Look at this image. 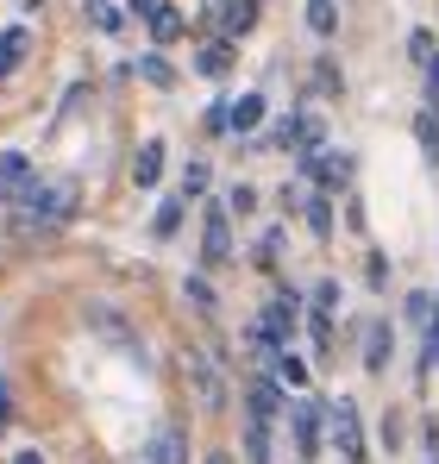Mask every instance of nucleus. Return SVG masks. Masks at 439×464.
<instances>
[{"instance_id": "f257e3e1", "label": "nucleus", "mask_w": 439, "mask_h": 464, "mask_svg": "<svg viewBox=\"0 0 439 464\" xmlns=\"http://www.w3.org/2000/svg\"><path fill=\"white\" fill-rule=\"evenodd\" d=\"M82 214V182L75 176H32V188L13 201V238H51Z\"/></svg>"}, {"instance_id": "f03ea898", "label": "nucleus", "mask_w": 439, "mask_h": 464, "mask_svg": "<svg viewBox=\"0 0 439 464\" xmlns=\"http://www.w3.org/2000/svg\"><path fill=\"white\" fill-rule=\"evenodd\" d=\"M327 440H333V452H339L346 464H370L365 414H358V401H352V395H339V401L327 408Z\"/></svg>"}, {"instance_id": "7ed1b4c3", "label": "nucleus", "mask_w": 439, "mask_h": 464, "mask_svg": "<svg viewBox=\"0 0 439 464\" xmlns=\"http://www.w3.org/2000/svg\"><path fill=\"white\" fill-rule=\"evenodd\" d=\"M264 0H208L201 6V32H226V38H251L258 32Z\"/></svg>"}, {"instance_id": "20e7f679", "label": "nucleus", "mask_w": 439, "mask_h": 464, "mask_svg": "<svg viewBox=\"0 0 439 464\" xmlns=\"http://www.w3.org/2000/svg\"><path fill=\"white\" fill-rule=\"evenodd\" d=\"M289 427H295V459L314 464L320 459V440H327V408L314 395H295L289 401Z\"/></svg>"}, {"instance_id": "39448f33", "label": "nucleus", "mask_w": 439, "mask_h": 464, "mask_svg": "<svg viewBox=\"0 0 439 464\" xmlns=\"http://www.w3.org/2000/svg\"><path fill=\"white\" fill-rule=\"evenodd\" d=\"M232 264V214L226 201H208L201 214V270H226Z\"/></svg>"}, {"instance_id": "423d86ee", "label": "nucleus", "mask_w": 439, "mask_h": 464, "mask_svg": "<svg viewBox=\"0 0 439 464\" xmlns=\"http://www.w3.org/2000/svg\"><path fill=\"white\" fill-rule=\"evenodd\" d=\"M295 163H301V176H314L327 195L352 188V176H358V157H352V151H327V145H320L314 157H295Z\"/></svg>"}, {"instance_id": "0eeeda50", "label": "nucleus", "mask_w": 439, "mask_h": 464, "mask_svg": "<svg viewBox=\"0 0 439 464\" xmlns=\"http://www.w3.org/2000/svg\"><path fill=\"white\" fill-rule=\"evenodd\" d=\"M139 464H189V427L182 420H163L145 446H139Z\"/></svg>"}, {"instance_id": "6e6552de", "label": "nucleus", "mask_w": 439, "mask_h": 464, "mask_svg": "<svg viewBox=\"0 0 439 464\" xmlns=\"http://www.w3.org/2000/svg\"><path fill=\"white\" fill-rule=\"evenodd\" d=\"M245 414H251V420H283V414H289V389L277 383L270 371L251 377V383H245Z\"/></svg>"}, {"instance_id": "1a4fd4ad", "label": "nucleus", "mask_w": 439, "mask_h": 464, "mask_svg": "<svg viewBox=\"0 0 439 464\" xmlns=\"http://www.w3.org/2000/svg\"><path fill=\"white\" fill-rule=\"evenodd\" d=\"M232 63H239V38H226V32H208V44L195 51V70L208 82H226L232 76Z\"/></svg>"}, {"instance_id": "9d476101", "label": "nucleus", "mask_w": 439, "mask_h": 464, "mask_svg": "<svg viewBox=\"0 0 439 464\" xmlns=\"http://www.w3.org/2000/svg\"><path fill=\"white\" fill-rule=\"evenodd\" d=\"M189 383H195V395H201V408H208V414L226 408V383H220V364L208 358V352H189Z\"/></svg>"}, {"instance_id": "9b49d317", "label": "nucleus", "mask_w": 439, "mask_h": 464, "mask_svg": "<svg viewBox=\"0 0 439 464\" xmlns=\"http://www.w3.org/2000/svg\"><path fill=\"white\" fill-rule=\"evenodd\" d=\"M301 314H307V302H301L295 289H277V295H270V308H264V326H270V333H277V339L289 345L295 326H301Z\"/></svg>"}, {"instance_id": "f8f14e48", "label": "nucleus", "mask_w": 439, "mask_h": 464, "mask_svg": "<svg viewBox=\"0 0 439 464\" xmlns=\"http://www.w3.org/2000/svg\"><path fill=\"white\" fill-rule=\"evenodd\" d=\"M145 25H151V44H157V51H163V44H176V38L189 32V19H182V6H176V0H157V6L145 13Z\"/></svg>"}, {"instance_id": "ddd939ff", "label": "nucleus", "mask_w": 439, "mask_h": 464, "mask_svg": "<svg viewBox=\"0 0 439 464\" xmlns=\"http://www.w3.org/2000/svg\"><path fill=\"white\" fill-rule=\"evenodd\" d=\"M389 352H395V326H389V320H370L365 326V371L370 377L389 371Z\"/></svg>"}, {"instance_id": "4468645a", "label": "nucleus", "mask_w": 439, "mask_h": 464, "mask_svg": "<svg viewBox=\"0 0 439 464\" xmlns=\"http://www.w3.org/2000/svg\"><path fill=\"white\" fill-rule=\"evenodd\" d=\"M25 57H32V25H6V32H0V82L19 76Z\"/></svg>"}, {"instance_id": "2eb2a0df", "label": "nucleus", "mask_w": 439, "mask_h": 464, "mask_svg": "<svg viewBox=\"0 0 439 464\" xmlns=\"http://www.w3.org/2000/svg\"><path fill=\"white\" fill-rule=\"evenodd\" d=\"M25 188H32V157L6 151V157H0V201H19Z\"/></svg>"}, {"instance_id": "dca6fc26", "label": "nucleus", "mask_w": 439, "mask_h": 464, "mask_svg": "<svg viewBox=\"0 0 439 464\" xmlns=\"http://www.w3.org/2000/svg\"><path fill=\"white\" fill-rule=\"evenodd\" d=\"M132 182H139V188H157V182H163V139H145V145L132 151Z\"/></svg>"}, {"instance_id": "f3484780", "label": "nucleus", "mask_w": 439, "mask_h": 464, "mask_svg": "<svg viewBox=\"0 0 439 464\" xmlns=\"http://www.w3.org/2000/svg\"><path fill=\"white\" fill-rule=\"evenodd\" d=\"M301 220H307V232L327 245V238H333V195H327V188H314V195L301 201Z\"/></svg>"}, {"instance_id": "a211bd4d", "label": "nucleus", "mask_w": 439, "mask_h": 464, "mask_svg": "<svg viewBox=\"0 0 439 464\" xmlns=\"http://www.w3.org/2000/svg\"><path fill=\"white\" fill-rule=\"evenodd\" d=\"M88 326L101 333V339H113V345H126V352H139V339H132V326L120 320L113 308H88Z\"/></svg>"}, {"instance_id": "6ab92c4d", "label": "nucleus", "mask_w": 439, "mask_h": 464, "mask_svg": "<svg viewBox=\"0 0 439 464\" xmlns=\"http://www.w3.org/2000/svg\"><path fill=\"white\" fill-rule=\"evenodd\" d=\"M182 214H189V201H182V188H176V195H163V201H157L151 232H157V238H176V232H182Z\"/></svg>"}, {"instance_id": "aec40b11", "label": "nucleus", "mask_w": 439, "mask_h": 464, "mask_svg": "<svg viewBox=\"0 0 439 464\" xmlns=\"http://www.w3.org/2000/svg\"><path fill=\"white\" fill-rule=\"evenodd\" d=\"M182 302H189L195 314H208V320L220 314V295H214V283H208V270H195V276H182Z\"/></svg>"}, {"instance_id": "412c9836", "label": "nucleus", "mask_w": 439, "mask_h": 464, "mask_svg": "<svg viewBox=\"0 0 439 464\" xmlns=\"http://www.w3.org/2000/svg\"><path fill=\"white\" fill-rule=\"evenodd\" d=\"M270 377H277L283 389H295V395H301V389H307V358H295L289 345H283V352L270 358Z\"/></svg>"}, {"instance_id": "4be33fe9", "label": "nucleus", "mask_w": 439, "mask_h": 464, "mask_svg": "<svg viewBox=\"0 0 439 464\" xmlns=\"http://www.w3.org/2000/svg\"><path fill=\"white\" fill-rule=\"evenodd\" d=\"M251 264H258V270H283V227H264V232H258Z\"/></svg>"}, {"instance_id": "5701e85b", "label": "nucleus", "mask_w": 439, "mask_h": 464, "mask_svg": "<svg viewBox=\"0 0 439 464\" xmlns=\"http://www.w3.org/2000/svg\"><path fill=\"white\" fill-rule=\"evenodd\" d=\"M239 446H245V464H270V420H251L245 414V440Z\"/></svg>"}, {"instance_id": "b1692460", "label": "nucleus", "mask_w": 439, "mask_h": 464, "mask_svg": "<svg viewBox=\"0 0 439 464\" xmlns=\"http://www.w3.org/2000/svg\"><path fill=\"white\" fill-rule=\"evenodd\" d=\"M415 145H421V157L439 169V107H427V113H415Z\"/></svg>"}, {"instance_id": "393cba45", "label": "nucleus", "mask_w": 439, "mask_h": 464, "mask_svg": "<svg viewBox=\"0 0 439 464\" xmlns=\"http://www.w3.org/2000/svg\"><path fill=\"white\" fill-rule=\"evenodd\" d=\"M264 126V94H239L232 101V132H258Z\"/></svg>"}, {"instance_id": "a878e982", "label": "nucleus", "mask_w": 439, "mask_h": 464, "mask_svg": "<svg viewBox=\"0 0 439 464\" xmlns=\"http://www.w3.org/2000/svg\"><path fill=\"white\" fill-rule=\"evenodd\" d=\"M307 32L314 38H333L339 32V0H307Z\"/></svg>"}, {"instance_id": "bb28decb", "label": "nucleus", "mask_w": 439, "mask_h": 464, "mask_svg": "<svg viewBox=\"0 0 439 464\" xmlns=\"http://www.w3.org/2000/svg\"><path fill=\"white\" fill-rule=\"evenodd\" d=\"M139 76H145L151 88H176V70H170L163 51H145V57H139Z\"/></svg>"}, {"instance_id": "cd10ccee", "label": "nucleus", "mask_w": 439, "mask_h": 464, "mask_svg": "<svg viewBox=\"0 0 439 464\" xmlns=\"http://www.w3.org/2000/svg\"><path fill=\"white\" fill-rule=\"evenodd\" d=\"M314 94H327V101H333V94H346V76H339V63H333V57H314Z\"/></svg>"}, {"instance_id": "c85d7f7f", "label": "nucleus", "mask_w": 439, "mask_h": 464, "mask_svg": "<svg viewBox=\"0 0 439 464\" xmlns=\"http://www.w3.org/2000/svg\"><path fill=\"white\" fill-rule=\"evenodd\" d=\"M208 188H214V169H208V163H201V157H195V163H189V169H182V201H201V195H208Z\"/></svg>"}, {"instance_id": "c756f323", "label": "nucleus", "mask_w": 439, "mask_h": 464, "mask_svg": "<svg viewBox=\"0 0 439 464\" xmlns=\"http://www.w3.org/2000/svg\"><path fill=\"white\" fill-rule=\"evenodd\" d=\"M88 25H94V32H107V38H113V32H120V25H126V13H120V6H107V0H94V6H88Z\"/></svg>"}, {"instance_id": "7c9ffc66", "label": "nucleus", "mask_w": 439, "mask_h": 464, "mask_svg": "<svg viewBox=\"0 0 439 464\" xmlns=\"http://www.w3.org/2000/svg\"><path fill=\"white\" fill-rule=\"evenodd\" d=\"M226 214H239V220L258 214V188H251V182H232V188H226Z\"/></svg>"}, {"instance_id": "2f4dec72", "label": "nucleus", "mask_w": 439, "mask_h": 464, "mask_svg": "<svg viewBox=\"0 0 439 464\" xmlns=\"http://www.w3.org/2000/svg\"><path fill=\"white\" fill-rule=\"evenodd\" d=\"M434 32H427V25H415V32H408V57H415V63H434Z\"/></svg>"}, {"instance_id": "473e14b6", "label": "nucleus", "mask_w": 439, "mask_h": 464, "mask_svg": "<svg viewBox=\"0 0 439 464\" xmlns=\"http://www.w3.org/2000/svg\"><path fill=\"white\" fill-rule=\"evenodd\" d=\"M307 308L339 314V283H333V276H320V283H314V295H307Z\"/></svg>"}, {"instance_id": "72a5a7b5", "label": "nucleus", "mask_w": 439, "mask_h": 464, "mask_svg": "<svg viewBox=\"0 0 439 464\" xmlns=\"http://www.w3.org/2000/svg\"><path fill=\"white\" fill-rule=\"evenodd\" d=\"M402 314H408L415 326H427V320H434V295H427V289H415V295L402 302Z\"/></svg>"}, {"instance_id": "f704fd0d", "label": "nucleus", "mask_w": 439, "mask_h": 464, "mask_svg": "<svg viewBox=\"0 0 439 464\" xmlns=\"http://www.w3.org/2000/svg\"><path fill=\"white\" fill-rule=\"evenodd\" d=\"M365 283H370V289H389V257H383V251H370V257H365Z\"/></svg>"}, {"instance_id": "c9c22d12", "label": "nucleus", "mask_w": 439, "mask_h": 464, "mask_svg": "<svg viewBox=\"0 0 439 464\" xmlns=\"http://www.w3.org/2000/svg\"><path fill=\"white\" fill-rule=\"evenodd\" d=\"M201 126H208V132H232V101H214Z\"/></svg>"}, {"instance_id": "e433bc0d", "label": "nucleus", "mask_w": 439, "mask_h": 464, "mask_svg": "<svg viewBox=\"0 0 439 464\" xmlns=\"http://www.w3.org/2000/svg\"><path fill=\"white\" fill-rule=\"evenodd\" d=\"M421 76H427V107H439V51H434V63H421Z\"/></svg>"}, {"instance_id": "4c0bfd02", "label": "nucleus", "mask_w": 439, "mask_h": 464, "mask_svg": "<svg viewBox=\"0 0 439 464\" xmlns=\"http://www.w3.org/2000/svg\"><path fill=\"white\" fill-rule=\"evenodd\" d=\"M151 6H157V0H126V13H139V19H145Z\"/></svg>"}, {"instance_id": "58836bf2", "label": "nucleus", "mask_w": 439, "mask_h": 464, "mask_svg": "<svg viewBox=\"0 0 439 464\" xmlns=\"http://www.w3.org/2000/svg\"><path fill=\"white\" fill-rule=\"evenodd\" d=\"M13 464H44V452H13Z\"/></svg>"}, {"instance_id": "ea45409f", "label": "nucleus", "mask_w": 439, "mask_h": 464, "mask_svg": "<svg viewBox=\"0 0 439 464\" xmlns=\"http://www.w3.org/2000/svg\"><path fill=\"white\" fill-rule=\"evenodd\" d=\"M6 414H13V401H6V377H0V420H6Z\"/></svg>"}, {"instance_id": "a19ab883", "label": "nucleus", "mask_w": 439, "mask_h": 464, "mask_svg": "<svg viewBox=\"0 0 439 464\" xmlns=\"http://www.w3.org/2000/svg\"><path fill=\"white\" fill-rule=\"evenodd\" d=\"M38 6H44V0H19V13H38Z\"/></svg>"}, {"instance_id": "79ce46f5", "label": "nucleus", "mask_w": 439, "mask_h": 464, "mask_svg": "<svg viewBox=\"0 0 439 464\" xmlns=\"http://www.w3.org/2000/svg\"><path fill=\"white\" fill-rule=\"evenodd\" d=\"M427 464H439V452H434V459H427Z\"/></svg>"}, {"instance_id": "37998d69", "label": "nucleus", "mask_w": 439, "mask_h": 464, "mask_svg": "<svg viewBox=\"0 0 439 464\" xmlns=\"http://www.w3.org/2000/svg\"><path fill=\"white\" fill-rule=\"evenodd\" d=\"M0 427H6V420H0Z\"/></svg>"}]
</instances>
